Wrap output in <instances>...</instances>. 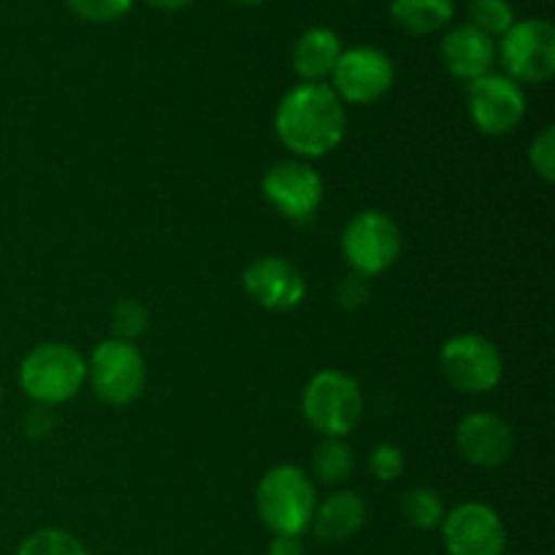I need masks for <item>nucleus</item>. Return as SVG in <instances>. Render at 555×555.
Masks as SVG:
<instances>
[{
	"mask_svg": "<svg viewBox=\"0 0 555 555\" xmlns=\"http://www.w3.org/2000/svg\"><path fill=\"white\" fill-rule=\"evenodd\" d=\"M439 366L455 390L469 396L491 393L504 377L502 352L482 334H459L444 341Z\"/></svg>",
	"mask_w": 555,
	"mask_h": 555,
	"instance_id": "obj_8",
	"label": "nucleus"
},
{
	"mask_svg": "<svg viewBox=\"0 0 555 555\" xmlns=\"http://www.w3.org/2000/svg\"><path fill=\"white\" fill-rule=\"evenodd\" d=\"M87 383L103 404H133L146 385V361L135 341H101L87 361Z\"/></svg>",
	"mask_w": 555,
	"mask_h": 555,
	"instance_id": "obj_5",
	"label": "nucleus"
},
{
	"mask_svg": "<svg viewBox=\"0 0 555 555\" xmlns=\"http://www.w3.org/2000/svg\"><path fill=\"white\" fill-rule=\"evenodd\" d=\"M144 3H150L152 9H160V11H179V9H188V5L195 3V0H144Z\"/></svg>",
	"mask_w": 555,
	"mask_h": 555,
	"instance_id": "obj_30",
	"label": "nucleus"
},
{
	"mask_svg": "<svg viewBox=\"0 0 555 555\" xmlns=\"http://www.w3.org/2000/svg\"><path fill=\"white\" fill-rule=\"evenodd\" d=\"M150 325V314L146 309L141 307L135 298H125L114 307L112 312V331H114V339H122V341H135L141 334L146 331Z\"/></svg>",
	"mask_w": 555,
	"mask_h": 555,
	"instance_id": "obj_23",
	"label": "nucleus"
},
{
	"mask_svg": "<svg viewBox=\"0 0 555 555\" xmlns=\"http://www.w3.org/2000/svg\"><path fill=\"white\" fill-rule=\"evenodd\" d=\"M401 247L404 242H401L399 225L393 217L379 209L358 211L341 233V253L347 263L366 280L385 274L399 260Z\"/></svg>",
	"mask_w": 555,
	"mask_h": 555,
	"instance_id": "obj_6",
	"label": "nucleus"
},
{
	"mask_svg": "<svg viewBox=\"0 0 555 555\" xmlns=\"http://www.w3.org/2000/svg\"><path fill=\"white\" fill-rule=\"evenodd\" d=\"M341 52H345L341 38L331 27H309L293 47V70L301 81L320 85L331 79Z\"/></svg>",
	"mask_w": 555,
	"mask_h": 555,
	"instance_id": "obj_17",
	"label": "nucleus"
},
{
	"mask_svg": "<svg viewBox=\"0 0 555 555\" xmlns=\"http://www.w3.org/2000/svg\"><path fill=\"white\" fill-rule=\"evenodd\" d=\"M87 383V361L65 341L36 345L20 363V385L33 404L60 406Z\"/></svg>",
	"mask_w": 555,
	"mask_h": 555,
	"instance_id": "obj_3",
	"label": "nucleus"
},
{
	"mask_svg": "<svg viewBox=\"0 0 555 555\" xmlns=\"http://www.w3.org/2000/svg\"><path fill=\"white\" fill-rule=\"evenodd\" d=\"M529 163L542 182L551 184L555 179V128L547 125L534 135L529 146Z\"/></svg>",
	"mask_w": 555,
	"mask_h": 555,
	"instance_id": "obj_25",
	"label": "nucleus"
},
{
	"mask_svg": "<svg viewBox=\"0 0 555 555\" xmlns=\"http://www.w3.org/2000/svg\"><path fill=\"white\" fill-rule=\"evenodd\" d=\"M401 513H404L406 524L410 526H415V529H423V531H431L442 526L448 509H444L442 496H439L434 488L417 486L412 488V491H406L404 502H401Z\"/></svg>",
	"mask_w": 555,
	"mask_h": 555,
	"instance_id": "obj_20",
	"label": "nucleus"
},
{
	"mask_svg": "<svg viewBox=\"0 0 555 555\" xmlns=\"http://www.w3.org/2000/svg\"><path fill=\"white\" fill-rule=\"evenodd\" d=\"M369 469H372L374 480L379 482H393L399 480L401 472H404V453L396 444L383 442L372 450L369 455Z\"/></svg>",
	"mask_w": 555,
	"mask_h": 555,
	"instance_id": "obj_26",
	"label": "nucleus"
},
{
	"mask_svg": "<svg viewBox=\"0 0 555 555\" xmlns=\"http://www.w3.org/2000/svg\"><path fill=\"white\" fill-rule=\"evenodd\" d=\"M496 57L518 85H545L555 74V27L547 20H515L499 41Z\"/></svg>",
	"mask_w": 555,
	"mask_h": 555,
	"instance_id": "obj_7",
	"label": "nucleus"
},
{
	"mask_svg": "<svg viewBox=\"0 0 555 555\" xmlns=\"http://www.w3.org/2000/svg\"><path fill=\"white\" fill-rule=\"evenodd\" d=\"M369 293H372V287H369L366 276L352 271L347 280H341L339 291H336V301H339L345 309H361L363 304L369 301Z\"/></svg>",
	"mask_w": 555,
	"mask_h": 555,
	"instance_id": "obj_27",
	"label": "nucleus"
},
{
	"mask_svg": "<svg viewBox=\"0 0 555 555\" xmlns=\"http://www.w3.org/2000/svg\"><path fill=\"white\" fill-rule=\"evenodd\" d=\"M269 555H304L301 537L274 534V540H271L269 545Z\"/></svg>",
	"mask_w": 555,
	"mask_h": 555,
	"instance_id": "obj_29",
	"label": "nucleus"
},
{
	"mask_svg": "<svg viewBox=\"0 0 555 555\" xmlns=\"http://www.w3.org/2000/svg\"><path fill=\"white\" fill-rule=\"evenodd\" d=\"M453 14V0H390V20L410 36H431L444 30Z\"/></svg>",
	"mask_w": 555,
	"mask_h": 555,
	"instance_id": "obj_18",
	"label": "nucleus"
},
{
	"mask_svg": "<svg viewBox=\"0 0 555 555\" xmlns=\"http://www.w3.org/2000/svg\"><path fill=\"white\" fill-rule=\"evenodd\" d=\"M466 103H469V117L475 128L493 139L515 133L526 117L524 87L509 79L507 74L491 70V74L469 81Z\"/></svg>",
	"mask_w": 555,
	"mask_h": 555,
	"instance_id": "obj_10",
	"label": "nucleus"
},
{
	"mask_svg": "<svg viewBox=\"0 0 555 555\" xmlns=\"http://www.w3.org/2000/svg\"><path fill=\"white\" fill-rule=\"evenodd\" d=\"M356 472V453L345 439H323L312 453V480L341 486Z\"/></svg>",
	"mask_w": 555,
	"mask_h": 555,
	"instance_id": "obj_19",
	"label": "nucleus"
},
{
	"mask_svg": "<svg viewBox=\"0 0 555 555\" xmlns=\"http://www.w3.org/2000/svg\"><path fill=\"white\" fill-rule=\"evenodd\" d=\"M442 60L450 74L461 81H475L491 74L496 63V41L472 25H459L444 33Z\"/></svg>",
	"mask_w": 555,
	"mask_h": 555,
	"instance_id": "obj_15",
	"label": "nucleus"
},
{
	"mask_svg": "<svg viewBox=\"0 0 555 555\" xmlns=\"http://www.w3.org/2000/svg\"><path fill=\"white\" fill-rule=\"evenodd\" d=\"M263 198L287 220L304 222L323 204V177L309 163L282 160L266 171Z\"/></svg>",
	"mask_w": 555,
	"mask_h": 555,
	"instance_id": "obj_12",
	"label": "nucleus"
},
{
	"mask_svg": "<svg viewBox=\"0 0 555 555\" xmlns=\"http://www.w3.org/2000/svg\"><path fill=\"white\" fill-rule=\"evenodd\" d=\"M65 3L79 20L95 22V25L122 20L133 9V0H65Z\"/></svg>",
	"mask_w": 555,
	"mask_h": 555,
	"instance_id": "obj_24",
	"label": "nucleus"
},
{
	"mask_svg": "<svg viewBox=\"0 0 555 555\" xmlns=\"http://www.w3.org/2000/svg\"><path fill=\"white\" fill-rule=\"evenodd\" d=\"M233 3H242V5H258V3H266V0H233Z\"/></svg>",
	"mask_w": 555,
	"mask_h": 555,
	"instance_id": "obj_31",
	"label": "nucleus"
},
{
	"mask_svg": "<svg viewBox=\"0 0 555 555\" xmlns=\"http://www.w3.org/2000/svg\"><path fill=\"white\" fill-rule=\"evenodd\" d=\"M304 417L323 439H345L363 415V393L356 379L336 369H323L304 388Z\"/></svg>",
	"mask_w": 555,
	"mask_h": 555,
	"instance_id": "obj_4",
	"label": "nucleus"
},
{
	"mask_svg": "<svg viewBox=\"0 0 555 555\" xmlns=\"http://www.w3.org/2000/svg\"><path fill=\"white\" fill-rule=\"evenodd\" d=\"M244 291L258 307L269 312L296 309L307 296V280L301 269L280 255H263L244 269Z\"/></svg>",
	"mask_w": 555,
	"mask_h": 555,
	"instance_id": "obj_13",
	"label": "nucleus"
},
{
	"mask_svg": "<svg viewBox=\"0 0 555 555\" xmlns=\"http://www.w3.org/2000/svg\"><path fill=\"white\" fill-rule=\"evenodd\" d=\"M455 448L466 464L477 469H499L515 453V434L504 417L493 412H469L455 428Z\"/></svg>",
	"mask_w": 555,
	"mask_h": 555,
	"instance_id": "obj_14",
	"label": "nucleus"
},
{
	"mask_svg": "<svg viewBox=\"0 0 555 555\" xmlns=\"http://www.w3.org/2000/svg\"><path fill=\"white\" fill-rule=\"evenodd\" d=\"M363 524H366V502L356 491H334L323 502H318L309 529L320 542L336 545V542L352 540L363 529Z\"/></svg>",
	"mask_w": 555,
	"mask_h": 555,
	"instance_id": "obj_16",
	"label": "nucleus"
},
{
	"mask_svg": "<svg viewBox=\"0 0 555 555\" xmlns=\"http://www.w3.org/2000/svg\"><path fill=\"white\" fill-rule=\"evenodd\" d=\"M274 133L296 157H325L345 141L347 108L325 81H301L282 95Z\"/></svg>",
	"mask_w": 555,
	"mask_h": 555,
	"instance_id": "obj_1",
	"label": "nucleus"
},
{
	"mask_svg": "<svg viewBox=\"0 0 555 555\" xmlns=\"http://www.w3.org/2000/svg\"><path fill=\"white\" fill-rule=\"evenodd\" d=\"M16 555H90L74 534L63 529H38L16 547Z\"/></svg>",
	"mask_w": 555,
	"mask_h": 555,
	"instance_id": "obj_22",
	"label": "nucleus"
},
{
	"mask_svg": "<svg viewBox=\"0 0 555 555\" xmlns=\"http://www.w3.org/2000/svg\"><path fill=\"white\" fill-rule=\"evenodd\" d=\"M396 81L393 60L377 47H352L339 54L334 74H331V90L339 95L341 103L352 106H372L379 98L388 95Z\"/></svg>",
	"mask_w": 555,
	"mask_h": 555,
	"instance_id": "obj_9",
	"label": "nucleus"
},
{
	"mask_svg": "<svg viewBox=\"0 0 555 555\" xmlns=\"http://www.w3.org/2000/svg\"><path fill=\"white\" fill-rule=\"evenodd\" d=\"M439 529L450 555H504L507 551V526L491 504H459L444 515Z\"/></svg>",
	"mask_w": 555,
	"mask_h": 555,
	"instance_id": "obj_11",
	"label": "nucleus"
},
{
	"mask_svg": "<svg viewBox=\"0 0 555 555\" xmlns=\"http://www.w3.org/2000/svg\"><path fill=\"white\" fill-rule=\"evenodd\" d=\"M469 25L491 38H502L515 25V9L509 0H469Z\"/></svg>",
	"mask_w": 555,
	"mask_h": 555,
	"instance_id": "obj_21",
	"label": "nucleus"
},
{
	"mask_svg": "<svg viewBox=\"0 0 555 555\" xmlns=\"http://www.w3.org/2000/svg\"><path fill=\"white\" fill-rule=\"evenodd\" d=\"M49 410H52V406H41V404H33L30 410H27L25 423H22V428H25L27 437H33V439L47 437L49 428L54 426V417Z\"/></svg>",
	"mask_w": 555,
	"mask_h": 555,
	"instance_id": "obj_28",
	"label": "nucleus"
},
{
	"mask_svg": "<svg viewBox=\"0 0 555 555\" xmlns=\"http://www.w3.org/2000/svg\"><path fill=\"white\" fill-rule=\"evenodd\" d=\"M255 507L271 534L301 537L312 526L318 488L309 472L280 464L266 472L255 491Z\"/></svg>",
	"mask_w": 555,
	"mask_h": 555,
	"instance_id": "obj_2",
	"label": "nucleus"
}]
</instances>
